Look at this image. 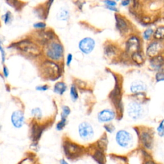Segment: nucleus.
<instances>
[{
	"instance_id": "41",
	"label": "nucleus",
	"mask_w": 164,
	"mask_h": 164,
	"mask_svg": "<svg viewBox=\"0 0 164 164\" xmlns=\"http://www.w3.org/2000/svg\"><path fill=\"white\" fill-rule=\"evenodd\" d=\"M2 126L1 124H0V130H2Z\"/></svg>"
},
{
	"instance_id": "32",
	"label": "nucleus",
	"mask_w": 164,
	"mask_h": 164,
	"mask_svg": "<svg viewBox=\"0 0 164 164\" xmlns=\"http://www.w3.org/2000/svg\"><path fill=\"white\" fill-rule=\"evenodd\" d=\"M72 59H73V55H72V54L71 53H69L68 54V56H67L66 58V65L67 66L69 67L72 62Z\"/></svg>"
},
{
	"instance_id": "27",
	"label": "nucleus",
	"mask_w": 164,
	"mask_h": 164,
	"mask_svg": "<svg viewBox=\"0 0 164 164\" xmlns=\"http://www.w3.org/2000/svg\"><path fill=\"white\" fill-rule=\"evenodd\" d=\"M104 128L105 131L109 133H112L115 130V126L112 124H110V123L105 124L104 126Z\"/></svg>"
},
{
	"instance_id": "17",
	"label": "nucleus",
	"mask_w": 164,
	"mask_h": 164,
	"mask_svg": "<svg viewBox=\"0 0 164 164\" xmlns=\"http://www.w3.org/2000/svg\"><path fill=\"white\" fill-rule=\"evenodd\" d=\"M32 116L38 120H40L43 117V112L39 107H35L32 108L30 112Z\"/></svg>"
},
{
	"instance_id": "22",
	"label": "nucleus",
	"mask_w": 164,
	"mask_h": 164,
	"mask_svg": "<svg viewBox=\"0 0 164 164\" xmlns=\"http://www.w3.org/2000/svg\"><path fill=\"white\" fill-rule=\"evenodd\" d=\"M71 110L69 106L67 105H64L62 107V112L60 113V118H65L68 119L69 115L71 114Z\"/></svg>"
},
{
	"instance_id": "12",
	"label": "nucleus",
	"mask_w": 164,
	"mask_h": 164,
	"mask_svg": "<svg viewBox=\"0 0 164 164\" xmlns=\"http://www.w3.org/2000/svg\"><path fill=\"white\" fill-rule=\"evenodd\" d=\"M150 65L152 69L156 71H160L162 69L164 65V58L162 56L157 55L151 58L150 60Z\"/></svg>"
},
{
	"instance_id": "39",
	"label": "nucleus",
	"mask_w": 164,
	"mask_h": 164,
	"mask_svg": "<svg viewBox=\"0 0 164 164\" xmlns=\"http://www.w3.org/2000/svg\"><path fill=\"white\" fill-rule=\"evenodd\" d=\"M59 162H60V164H69V163L67 162L64 159L60 160Z\"/></svg>"
},
{
	"instance_id": "26",
	"label": "nucleus",
	"mask_w": 164,
	"mask_h": 164,
	"mask_svg": "<svg viewBox=\"0 0 164 164\" xmlns=\"http://www.w3.org/2000/svg\"><path fill=\"white\" fill-rule=\"evenodd\" d=\"M156 80L157 82L164 81V69H161L157 72L156 76Z\"/></svg>"
},
{
	"instance_id": "14",
	"label": "nucleus",
	"mask_w": 164,
	"mask_h": 164,
	"mask_svg": "<svg viewBox=\"0 0 164 164\" xmlns=\"http://www.w3.org/2000/svg\"><path fill=\"white\" fill-rule=\"evenodd\" d=\"M68 90V85L64 82H58L54 84L53 92L58 95L62 96Z\"/></svg>"
},
{
	"instance_id": "23",
	"label": "nucleus",
	"mask_w": 164,
	"mask_h": 164,
	"mask_svg": "<svg viewBox=\"0 0 164 164\" xmlns=\"http://www.w3.org/2000/svg\"><path fill=\"white\" fill-rule=\"evenodd\" d=\"M154 37L158 40L164 39V27H160L156 30L154 33Z\"/></svg>"
},
{
	"instance_id": "15",
	"label": "nucleus",
	"mask_w": 164,
	"mask_h": 164,
	"mask_svg": "<svg viewBox=\"0 0 164 164\" xmlns=\"http://www.w3.org/2000/svg\"><path fill=\"white\" fill-rule=\"evenodd\" d=\"M10 7L13 8L16 11H20L24 7V3L19 0H5Z\"/></svg>"
},
{
	"instance_id": "3",
	"label": "nucleus",
	"mask_w": 164,
	"mask_h": 164,
	"mask_svg": "<svg viewBox=\"0 0 164 164\" xmlns=\"http://www.w3.org/2000/svg\"><path fill=\"white\" fill-rule=\"evenodd\" d=\"M78 133L79 137L83 141H90L94 136V129L93 126L87 121H83L78 126Z\"/></svg>"
},
{
	"instance_id": "34",
	"label": "nucleus",
	"mask_w": 164,
	"mask_h": 164,
	"mask_svg": "<svg viewBox=\"0 0 164 164\" xmlns=\"http://www.w3.org/2000/svg\"><path fill=\"white\" fill-rule=\"evenodd\" d=\"M9 74H10V72H9V68L6 65H4L3 67V76L5 78H7L9 77Z\"/></svg>"
},
{
	"instance_id": "35",
	"label": "nucleus",
	"mask_w": 164,
	"mask_h": 164,
	"mask_svg": "<svg viewBox=\"0 0 164 164\" xmlns=\"http://www.w3.org/2000/svg\"><path fill=\"white\" fill-rule=\"evenodd\" d=\"M105 53L107 54V55H112V54H113L115 53V50L113 49V47H110V46L107 47L106 50H105Z\"/></svg>"
},
{
	"instance_id": "37",
	"label": "nucleus",
	"mask_w": 164,
	"mask_h": 164,
	"mask_svg": "<svg viewBox=\"0 0 164 164\" xmlns=\"http://www.w3.org/2000/svg\"><path fill=\"white\" fill-rule=\"evenodd\" d=\"M144 164H159V163H156L155 162L153 161L150 159H148V160H147L146 161H145Z\"/></svg>"
},
{
	"instance_id": "18",
	"label": "nucleus",
	"mask_w": 164,
	"mask_h": 164,
	"mask_svg": "<svg viewBox=\"0 0 164 164\" xmlns=\"http://www.w3.org/2000/svg\"><path fill=\"white\" fill-rule=\"evenodd\" d=\"M69 94L71 100L73 102H76L79 98V94L78 92V89L75 84H72L70 87Z\"/></svg>"
},
{
	"instance_id": "5",
	"label": "nucleus",
	"mask_w": 164,
	"mask_h": 164,
	"mask_svg": "<svg viewBox=\"0 0 164 164\" xmlns=\"http://www.w3.org/2000/svg\"><path fill=\"white\" fill-rule=\"evenodd\" d=\"M138 137L143 147L147 149H151L153 146V133L149 129H145L138 132Z\"/></svg>"
},
{
	"instance_id": "6",
	"label": "nucleus",
	"mask_w": 164,
	"mask_h": 164,
	"mask_svg": "<svg viewBox=\"0 0 164 164\" xmlns=\"http://www.w3.org/2000/svg\"><path fill=\"white\" fill-rule=\"evenodd\" d=\"M95 46V40L91 37H85L81 39L78 43L79 50L85 54H89L92 53L94 50Z\"/></svg>"
},
{
	"instance_id": "40",
	"label": "nucleus",
	"mask_w": 164,
	"mask_h": 164,
	"mask_svg": "<svg viewBox=\"0 0 164 164\" xmlns=\"http://www.w3.org/2000/svg\"><path fill=\"white\" fill-rule=\"evenodd\" d=\"M106 8L109 10H112V11H117V9L115 8V7H110V6H106Z\"/></svg>"
},
{
	"instance_id": "16",
	"label": "nucleus",
	"mask_w": 164,
	"mask_h": 164,
	"mask_svg": "<svg viewBox=\"0 0 164 164\" xmlns=\"http://www.w3.org/2000/svg\"><path fill=\"white\" fill-rule=\"evenodd\" d=\"M117 27L121 32H126L127 30V25L123 18L119 16H116Z\"/></svg>"
},
{
	"instance_id": "36",
	"label": "nucleus",
	"mask_w": 164,
	"mask_h": 164,
	"mask_svg": "<svg viewBox=\"0 0 164 164\" xmlns=\"http://www.w3.org/2000/svg\"><path fill=\"white\" fill-rule=\"evenodd\" d=\"M104 2L106 6H110V7H115L116 5V3L112 0H105Z\"/></svg>"
},
{
	"instance_id": "10",
	"label": "nucleus",
	"mask_w": 164,
	"mask_h": 164,
	"mask_svg": "<svg viewBox=\"0 0 164 164\" xmlns=\"http://www.w3.org/2000/svg\"><path fill=\"white\" fill-rule=\"evenodd\" d=\"M57 19L60 22H67L70 18V11L67 7H61L57 12Z\"/></svg>"
},
{
	"instance_id": "20",
	"label": "nucleus",
	"mask_w": 164,
	"mask_h": 164,
	"mask_svg": "<svg viewBox=\"0 0 164 164\" xmlns=\"http://www.w3.org/2000/svg\"><path fill=\"white\" fill-rule=\"evenodd\" d=\"M131 58H132V60H133V62L136 63L137 64H138V65L143 64V62L144 61V58L142 56V54L140 53L138 51L133 53L132 54Z\"/></svg>"
},
{
	"instance_id": "7",
	"label": "nucleus",
	"mask_w": 164,
	"mask_h": 164,
	"mask_svg": "<svg viewBox=\"0 0 164 164\" xmlns=\"http://www.w3.org/2000/svg\"><path fill=\"white\" fill-rule=\"evenodd\" d=\"M10 122L15 128H21L25 123V113L21 110H14L11 114Z\"/></svg>"
},
{
	"instance_id": "31",
	"label": "nucleus",
	"mask_w": 164,
	"mask_h": 164,
	"mask_svg": "<svg viewBox=\"0 0 164 164\" xmlns=\"http://www.w3.org/2000/svg\"><path fill=\"white\" fill-rule=\"evenodd\" d=\"M54 2V0H47L46 3V6H45L44 9H45V11H46V13L47 16L48 15V13H49L51 7H52L53 3Z\"/></svg>"
},
{
	"instance_id": "2",
	"label": "nucleus",
	"mask_w": 164,
	"mask_h": 164,
	"mask_svg": "<svg viewBox=\"0 0 164 164\" xmlns=\"http://www.w3.org/2000/svg\"><path fill=\"white\" fill-rule=\"evenodd\" d=\"M115 140L119 147L123 149L131 148L133 144V137L131 133L125 130H120L115 133Z\"/></svg>"
},
{
	"instance_id": "1",
	"label": "nucleus",
	"mask_w": 164,
	"mask_h": 164,
	"mask_svg": "<svg viewBox=\"0 0 164 164\" xmlns=\"http://www.w3.org/2000/svg\"><path fill=\"white\" fill-rule=\"evenodd\" d=\"M46 54L48 58L53 61H60L64 55V48L63 45L57 41L51 42L47 47Z\"/></svg>"
},
{
	"instance_id": "29",
	"label": "nucleus",
	"mask_w": 164,
	"mask_h": 164,
	"mask_svg": "<svg viewBox=\"0 0 164 164\" xmlns=\"http://www.w3.org/2000/svg\"><path fill=\"white\" fill-rule=\"evenodd\" d=\"M95 158L96 159V160L99 163L105 162V156L103 155V154L101 151H98V153H96L95 155Z\"/></svg>"
},
{
	"instance_id": "33",
	"label": "nucleus",
	"mask_w": 164,
	"mask_h": 164,
	"mask_svg": "<svg viewBox=\"0 0 164 164\" xmlns=\"http://www.w3.org/2000/svg\"><path fill=\"white\" fill-rule=\"evenodd\" d=\"M152 33H153V30L152 29H148L147 30H145L144 33V37L145 39H149Z\"/></svg>"
},
{
	"instance_id": "28",
	"label": "nucleus",
	"mask_w": 164,
	"mask_h": 164,
	"mask_svg": "<svg viewBox=\"0 0 164 164\" xmlns=\"http://www.w3.org/2000/svg\"><path fill=\"white\" fill-rule=\"evenodd\" d=\"M33 28L35 29H38V30H43L46 28V24L44 22H37L35 23L33 25Z\"/></svg>"
},
{
	"instance_id": "8",
	"label": "nucleus",
	"mask_w": 164,
	"mask_h": 164,
	"mask_svg": "<svg viewBox=\"0 0 164 164\" xmlns=\"http://www.w3.org/2000/svg\"><path fill=\"white\" fill-rule=\"evenodd\" d=\"M116 113L112 109L105 108L99 111L97 115V119L100 123H109L115 118Z\"/></svg>"
},
{
	"instance_id": "25",
	"label": "nucleus",
	"mask_w": 164,
	"mask_h": 164,
	"mask_svg": "<svg viewBox=\"0 0 164 164\" xmlns=\"http://www.w3.org/2000/svg\"><path fill=\"white\" fill-rule=\"evenodd\" d=\"M3 40L0 38V53H1V58H2V63L4 64L6 60V52L5 50L2 46Z\"/></svg>"
},
{
	"instance_id": "4",
	"label": "nucleus",
	"mask_w": 164,
	"mask_h": 164,
	"mask_svg": "<svg viewBox=\"0 0 164 164\" xmlns=\"http://www.w3.org/2000/svg\"><path fill=\"white\" fill-rule=\"evenodd\" d=\"M127 113L133 120L141 119L144 113V108L141 103L135 100L131 101L127 106Z\"/></svg>"
},
{
	"instance_id": "42",
	"label": "nucleus",
	"mask_w": 164,
	"mask_h": 164,
	"mask_svg": "<svg viewBox=\"0 0 164 164\" xmlns=\"http://www.w3.org/2000/svg\"><path fill=\"white\" fill-rule=\"evenodd\" d=\"M31 1H33V0H31Z\"/></svg>"
},
{
	"instance_id": "11",
	"label": "nucleus",
	"mask_w": 164,
	"mask_h": 164,
	"mask_svg": "<svg viewBox=\"0 0 164 164\" xmlns=\"http://www.w3.org/2000/svg\"><path fill=\"white\" fill-rule=\"evenodd\" d=\"M140 47L139 40L136 37H131L127 42L126 48L127 51L129 53H135L138 51Z\"/></svg>"
},
{
	"instance_id": "21",
	"label": "nucleus",
	"mask_w": 164,
	"mask_h": 164,
	"mask_svg": "<svg viewBox=\"0 0 164 164\" xmlns=\"http://www.w3.org/2000/svg\"><path fill=\"white\" fill-rule=\"evenodd\" d=\"M67 123H68V119L60 118V120L56 124L55 128H56L57 131H62L65 128V127L67 124Z\"/></svg>"
},
{
	"instance_id": "38",
	"label": "nucleus",
	"mask_w": 164,
	"mask_h": 164,
	"mask_svg": "<svg viewBox=\"0 0 164 164\" xmlns=\"http://www.w3.org/2000/svg\"><path fill=\"white\" fill-rule=\"evenodd\" d=\"M130 3V0H123L122 2V5L123 6H127Z\"/></svg>"
},
{
	"instance_id": "13",
	"label": "nucleus",
	"mask_w": 164,
	"mask_h": 164,
	"mask_svg": "<svg viewBox=\"0 0 164 164\" xmlns=\"http://www.w3.org/2000/svg\"><path fill=\"white\" fill-rule=\"evenodd\" d=\"M162 49L161 45L158 42H153L151 43L147 49V55L151 58H153L159 55Z\"/></svg>"
},
{
	"instance_id": "30",
	"label": "nucleus",
	"mask_w": 164,
	"mask_h": 164,
	"mask_svg": "<svg viewBox=\"0 0 164 164\" xmlns=\"http://www.w3.org/2000/svg\"><path fill=\"white\" fill-rule=\"evenodd\" d=\"M50 89V87L47 85H37L35 87V90L39 92H46V91Z\"/></svg>"
},
{
	"instance_id": "9",
	"label": "nucleus",
	"mask_w": 164,
	"mask_h": 164,
	"mask_svg": "<svg viewBox=\"0 0 164 164\" xmlns=\"http://www.w3.org/2000/svg\"><path fill=\"white\" fill-rule=\"evenodd\" d=\"M148 89L146 84L141 80H136L131 83L130 87V92L133 94L138 93H144Z\"/></svg>"
},
{
	"instance_id": "24",
	"label": "nucleus",
	"mask_w": 164,
	"mask_h": 164,
	"mask_svg": "<svg viewBox=\"0 0 164 164\" xmlns=\"http://www.w3.org/2000/svg\"><path fill=\"white\" fill-rule=\"evenodd\" d=\"M156 132L160 137H164V119L162 120L156 127Z\"/></svg>"
},
{
	"instance_id": "43",
	"label": "nucleus",
	"mask_w": 164,
	"mask_h": 164,
	"mask_svg": "<svg viewBox=\"0 0 164 164\" xmlns=\"http://www.w3.org/2000/svg\"><path fill=\"white\" fill-rule=\"evenodd\" d=\"M117 1H118V0H117Z\"/></svg>"
},
{
	"instance_id": "19",
	"label": "nucleus",
	"mask_w": 164,
	"mask_h": 164,
	"mask_svg": "<svg viewBox=\"0 0 164 164\" xmlns=\"http://www.w3.org/2000/svg\"><path fill=\"white\" fill-rule=\"evenodd\" d=\"M13 19V15L10 11H7L4 15L2 16V20L6 25H10L12 23Z\"/></svg>"
}]
</instances>
